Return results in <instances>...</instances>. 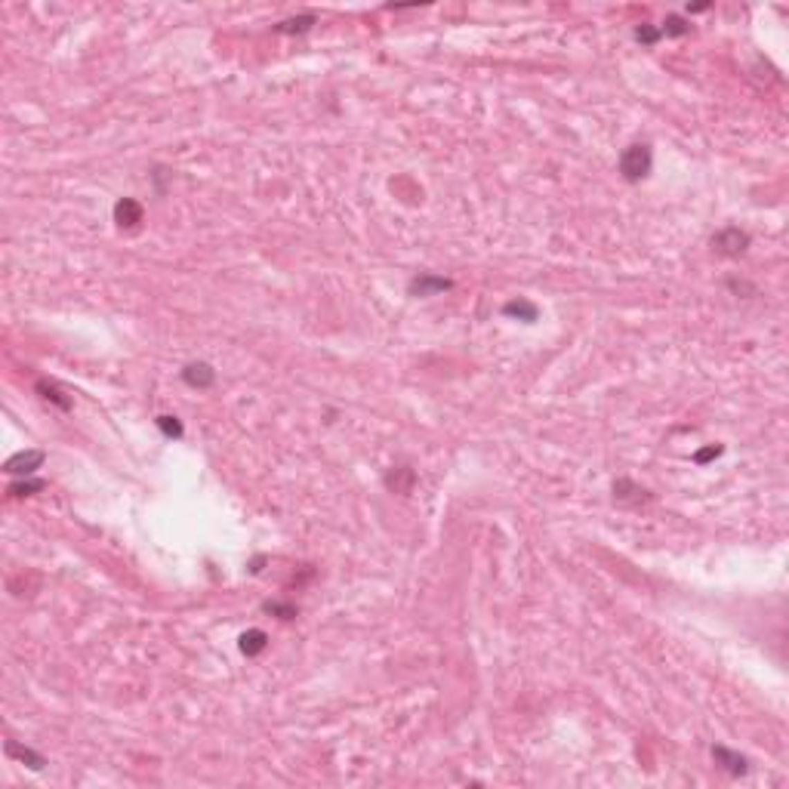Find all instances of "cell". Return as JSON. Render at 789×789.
<instances>
[{
	"instance_id": "cell-4",
	"label": "cell",
	"mask_w": 789,
	"mask_h": 789,
	"mask_svg": "<svg viewBox=\"0 0 789 789\" xmlns=\"http://www.w3.org/2000/svg\"><path fill=\"white\" fill-rule=\"evenodd\" d=\"M182 379H185L192 389H210L216 383V370L207 361H192L182 370Z\"/></svg>"
},
{
	"instance_id": "cell-10",
	"label": "cell",
	"mask_w": 789,
	"mask_h": 789,
	"mask_svg": "<svg viewBox=\"0 0 789 789\" xmlns=\"http://www.w3.org/2000/svg\"><path fill=\"white\" fill-rule=\"evenodd\" d=\"M6 752H10V756H19L22 761H28V768H34V771H40V768L46 765V759H44V756H37V752H34V750H28V746H25V750H22V746L10 743V746H6Z\"/></svg>"
},
{
	"instance_id": "cell-16",
	"label": "cell",
	"mask_w": 789,
	"mask_h": 789,
	"mask_svg": "<svg viewBox=\"0 0 789 789\" xmlns=\"http://www.w3.org/2000/svg\"><path fill=\"white\" fill-rule=\"evenodd\" d=\"M37 389H40V392H46V394H44V398H46V401H56V404H59V407H65V410H68V407H71V401H68V398H62V394H59L56 389H53V386H46V383H40V386H37Z\"/></svg>"
},
{
	"instance_id": "cell-3",
	"label": "cell",
	"mask_w": 789,
	"mask_h": 789,
	"mask_svg": "<svg viewBox=\"0 0 789 789\" xmlns=\"http://www.w3.org/2000/svg\"><path fill=\"white\" fill-rule=\"evenodd\" d=\"M453 284L447 281V278L441 275H428V271H423V275H417L410 284H407V290H410L413 296H435V293H444V290H451Z\"/></svg>"
},
{
	"instance_id": "cell-6",
	"label": "cell",
	"mask_w": 789,
	"mask_h": 789,
	"mask_svg": "<svg viewBox=\"0 0 789 789\" xmlns=\"http://www.w3.org/2000/svg\"><path fill=\"white\" fill-rule=\"evenodd\" d=\"M114 222L120 228H136L142 222V203L133 201V197H124V201L114 203Z\"/></svg>"
},
{
	"instance_id": "cell-12",
	"label": "cell",
	"mask_w": 789,
	"mask_h": 789,
	"mask_svg": "<svg viewBox=\"0 0 789 789\" xmlns=\"http://www.w3.org/2000/svg\"><path fill=\"white\" fill-rule=\"evenodd\" d=\"M37 491H44V481H16V484L10 487L12 496H31Z\"/></svg>"
},
{
	"instance_id": "cell-14",
	"label": "cell",
	"mask_w": 789,
	"mask_h": 789,
	"mask_svg": "<svg viewBox=\"0 0 789 789\" xmlns=\"http://www.w3.org/2000/svg\"><path fill=\"white\" fill-rule=\"evenodd\" d=\"M158 426L164 428V435H173V438H182V423L176 417H158Z\"/></svg>"
},
{
	"instance_id": "cell-1",
	"label": "cell",
	"mask_w": 789,
	"mask_h": 789,
	"mask_svg": "<svg viewBox=\"0 0 789 789\" xmlns=\"http://www.w3.org/2000/svg\"><path fill=\"white\" fill-rule=\"evenodd\" d=\"M651 167H654V154H651V145H644V142H635V145L623 148L620 154V173L626 182H642L644 176L651 173Z\"/></svg>"
},
{
	"instance_id": "cell-5",
	"label": "cell",
	"mask_w": 789,
	"mask_h": 789,
	"mask_svg": "<svg viewBox=\"0 0 789 789\" xmlns=\"http://www.w3.org/2000/svg\"><path fill=\"white\" fill-rule=\"evenodd\" d=\"M40 462H44V451H22V453L6 460L3 469L10 475H31L34 469H40Z\"/></svg>"
},
{
	"instance_id": "cell-15",
	"label": "cell",
	"mask_w": 789,
	"mask_h": 789,
	"mask_svg": "<svg viewBox=\"0 0 789 789\" xmlns=\"http://www.w3.org/2000/svg\"><path fill=\"white\" fill-rule=\"evenodd\" d=\"M660 37H663V34H660V28H654V25H642V28H635V40H642V44H657Z\"/></svg>"
},
{
	"instance_id": "cell-7",
	"label": "cell",
	"mask_w": 789,
	"mask_h": 789,
	"mask_svg": "<svg viewBox=\"0 0 789 789\" xmlns=\"http://www.w3.org/2000/svg\"><path fill=\"white\" fill-rule=\"evenodd\" d=\"M712 759L718 761V768H725V771H727V774H734V777H740V774L750 771V761L740 756V752L725 750V746H716V750H712Z\"/></svg>"
},
{
	"instance_id": "cell-11",
	"label": "cell",
	"mask_w": 789,
	"mask_h": 789,
	"mask_svg": "<svg viewBox=\"0 0 789 789\" xmlns=\"http://www.w3.org/2000/svg\"><path fill=\"white\" fill-rule=\"evenodd\" d=\"M315 22V16H299V19H287V22H281L275 31L281 34H293V31H309V25Z\"/></svg>"
},
{
	"instance_id": "cell-2",
	"label": "cell",
	"mask_w": 789,
	"mask_h": 789,
	"mask_svg": "<svg viewBox=\"0 0 789 789\" xmlns=\"http://www.w3.org/2000/svg\"><path fill=\"white\" fill-rule=\"evenodd\" d=\"M712 247H716L722 256H740L746 247H750V235L740 231V228H725L712 237Z\"/></svg>"
},
{
	"instance_id": "cell-9",
	"label": "cell",
	"mask_w": 789,
	"mask_h": 789,
	"mask_svg": "<svg viewBox=\"0 0 789 789\" xmlns=\"http://www.w3.org/2000/svg\"><path fill=\"white\" fill-rule=\"evenodd\" d=\"M241 651L247 657H256L260 651H265V632L262 629H250L241 635Z\"/></svg>"
},
{
	"instance_id": "cell-8",
	"label": "cell",
	"mask_w": 789,
	"mask_h": 789,
	"mask_svg": "<svg viewBox=\"0 0 789 789\" xmlns=\"http://www.w3.org/2000/svg\"><path fill=\"white\" fill-rule=\"evenodd\" d=\"M502 315L518 318V321H525V324H534L536 318H540V309H536L534 302H527V299H512V302L502 305Z\"/></svg>"
},
{
	"instance_id": "cell-13",
	"label": "cell",
	"mask_w": 789,
	"mask_h": 789,
	"mask_svg": "<svg viewBox=\"0 0 789 789\" xmlns=\"http://www.w3.org/2000/svg\"><path fill=\"white\" fill-rule=\"evenodd\" d=\"M660 34H666V37H678V34H688V25H684L678 16H672L669 22H666L663 28H660Z\"/></svg>"
}]
</instances>
